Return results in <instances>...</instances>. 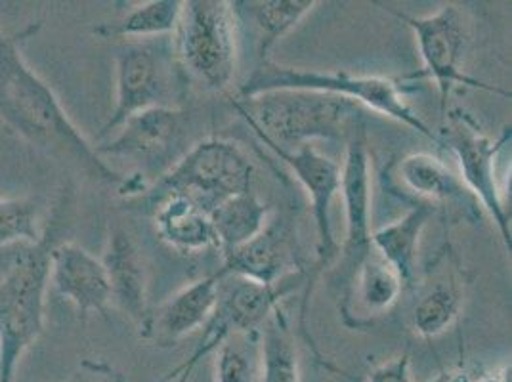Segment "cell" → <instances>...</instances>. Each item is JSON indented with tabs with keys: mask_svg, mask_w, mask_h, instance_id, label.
<instances>
[{
	"mask_svg": "<svg viewBox=\"0 0 512 382\" xmlns=\"http://www.w3.org/2000/svg\"><path fill=\"white\" fill-rule=\"evenodd\" d=\"M39 27L41 23H29L16 35H6L0 29V119L31 146L50 155L69 157L90 176L119 190L125 176L96 153L69 119L52 86L23 58V39H29Z\"/></svg>",
	"mask_w": 512,
	"mask_h": 382,
	"instance_id": "6da1fadb",
	"label": "cell"
},
{
	"mask_svg": "<svg viewBox=\"0 0 512 382\" xmlns=\"http://www.w3.org/2000/svg\"><path fill=\"white\" fill-rule=\"evenodd\" d=\"M274 90H308L339 96L356 106H367L404 127L425 136L432 144L444 146L438 132L423 121V117L407 104L400 81L379 75H356L348 71H321L306 67H289L274 60L258 62L255 71L237 90V100L253 98Z\"/></svg>",
	"mask_w": 512,
	"mask_h": 382,
	"instance_id": "7a4b0ae2",
	"label": "cell"
},
{
	"mask_svg": "<svg viewBox=\"0 0 512 382\" xmlns=\"http://www.w3.org/2000/svg\"><path fill=\"white\" fill-rule=\"evenodd\" d=\"M237 113L258 136L281 149H297L310 140H339L358 106L339 96L308 90H274L235 100Z\"/></svg>",
	"mask_w": 512,
	"mask_h": 382,
	"instance_id": "3957f363",
	"label": "cell"
},
{
	"mask_svg": "<svg viewBox=\"0 0 512 382\" xmlns=\"http://www.w3.org/2000/svg\"><path fill=\"white\" fill-rule=\"evenodd\" d=\"M54 228L14 258L0 279V382H14L23 354L44 331V298L50 283Z\"/></svg>",
	"mask_w": 512,
	"mask_h": 382,
	"instance_id": "277c9868",
	"label": "cell"
},
{
	"mask_svg": "<svg viewBox=\"0 0 512 382\" xmlns=\"http://www.w3.org/2000/svg\"><path fill=\"white\" fill-rule=\"evenodd\" d=\"M234 2L188 0L174 29V54L184 73L207 90H228L237 71Z\"/></svg>",
	"mask_w": 512,
	"mask_h": 382,
	"instance_id": "5b68a950",
	"label": "cell"
},
{
	"mask_svg": "<svg viewBox=\"0 0 512 382\" xmlns=\"http://www.w3.org/2000/svg\"><path fill=\"white\" fill-rule=\"evenodd\" d=\"M442 142L448 146L459 165V178L474 195L482 213L501 235L509 253L512 249L511 209L505 203L497 174V159L511 144V127L503 128L499 138H490L463 109H451L444 117Z\"/></svg>",
	"mask_w": 512,
	"mask_h": 382,
	"instance_id": "8992f818",
	"label": "cell"
},
{
	"mask_svg": "<svg viewBox=\"0 0 512 382\" xmlns=\"http://www.w3.org/2000/svg\"><path fill=\"white\" fill-rule=\"evenodd\" d=\"M255 167L245 151L232 140L207 138L195 144L157 182L159 195L180 193L201 209L214 207L234 195L253 191Z\"/></svg>",
	"mask_w": 512,
	"mask_h": 382,
	"instance_id": "52a82bcc",
	"label": "cell"
},
{
	"mask_svg": "<svg viewBox=\"0 0 512 382\" xmlns=\"http://www.w3.org/2000/svg\"><path fill=\"white\" fill-rule=\"evenodd\" d=\"M381 6L384 12L394 16L396 20L406 23L411 29L419 54L425 65V73L436 83L440 92V106L442 117L448 113V102L457 86L461 88H476V90H488L501 96H511V92L501 90L497 86L486 85L474 77H470L463 69V58L467 50V25L461 10L453 4L442 6L438 12L428 16H411L400 10H392Z\"/></svg>",
	"mask_w": 512,
	"mask_h": 382,
	"instance_id": "ba28073f",
	"label": "cell"
},
{
	"mask_svg": "<svg viewBox=\"0 0 512 382\" xmlns=\"http://www.w3.org/2000/svg\"><path fill=\"white\" fill-rule=\"evenodd\" d=\"M172 54L161 43L134 41L115 56V107L98 140L123 127L132 115L172 106Z\"/></svg>",
	"mask_w": 512,
	"mask_h": 382,
	"instance_id": "9c48e42d",
	"label": "cell"
},
{
	"mask_svg": "<svg viewBox=\"0 0 512 382\" xmlns=\"http://www.w3.org/2000/svg\"><path fill=\"white\" fill-rule=\"evenodd\" d=\"M264 146L274 151L281 163H285L295 178L299 180L300 186L308 193L312 203V216L316 224V255L318 262L316 268L306 277V293L302 298V310H300V327L306 331L304 319H306V306L310 300V291L314 287L316 277L320 276L325 268H329L337 258L341 245L335 239L333 222H331V207L333 199L341 193V165H337L333 159L325 157L318 149L310 144H304L297 149H281L274 146L268 140H260Z\"/></svg>",
	"mask_w": 512,
	"mask_h": 382,
	"instance_id": "30bf717a",
	"label": "cell"
},
{
	"mask_svg": "<svg viewBox=\"0 0 512 382\" xmlns=\"http://www.w3.org/2000/svg\"><path fill=\"white\" fill-rule=\"evenodd\" d=\"M341 195L344 203L346 232L339 251V287L352 276L371 245V155L367 148L365 127L352 132L341 167Z\"/></svg>",
	"mask_w": 512,
	"mask_h": 382,
	"instance_id": "8fae6325",
	"label": "cell"
},
{
	"mask_svg": "<svg viewBox=\"0 0 512 382\" xmlns=\"http://www.w3.org/2000/svg\"><path fill=\"white\" fill-rule=\"evenodd\" d=\"M220 276H237L253 279L258 283H278L285 277L306 272L300 264L297 239L289 220L272 216L266 228L235 249L224 255V264L218 268Z\"/></svg>",
	"mask_w": 512,
	"mask_h": 382,
	"instance_id": "7c38bea8",
	"label": "cell"
},
{
	"mask_svg": "<svg viewBox=\"0 0 512 382\" xmlns=\"http://www.w3.org/2000/svg\"><path fill=\"white\" fill-rule=\"evenodd\" d=\"M390 169L396 186H402V190L415 197V203L428 205L434 211L436 207L451 209L463 218L482 216V207L474 195L442 159L430 153H411L398 159Z\"/></svg>",
	"mask_w": 512,
	"mask_h": 382,
	"instance_id": "4fadbf2b",
	"label": "cell"
},
{
	"mask_svg": "<svg viewBox=\"0 0 512 382\" xmlns=\"http://www.w3.org/2000/svg\"><path fill=\"white\" fill-rule=\"evenodd\" d=\"M404 281L375 249L341 285L342 323L348 329H365L390 312L404 293Z\"/></svg>",
	"mask_w": 512,
	"mask_h": 382,
	"instance_id": "5bb4252c",
	"label": "cell"
},
{
	"mask_svg": "<svg viewBox=\"0 0 512 382\" xmlns=\"http://www.w3.org/2000/svg\"><path fill=\"white\" fill-rule=\"evenodd\" d=\"M222 279L224 276H220V272H214L180 289L157 310L150 312L146 323L140 327L142 339L159 346H172L197 329L207 327L218 306Z\"/></svg>",
	"mask_w": 512,
	"mask_h": 382,
	"instance_id": "9a60e30c",
	"label": "cell"
},
{
	"mask_svg": "<svg viewBox=\"0 0 512 382\" xmlns=\"http://www.w3.org/2000/svg\"><path fill=\"white\" fill-rule=\"evenodd\" d=\"M50 281L60 297L69 300L81 318L106 316L111 289L100 258L77 243H54L50 251Z\"/></svg>",
	"mask_w": 512,
	"mask_h": 382,
	"instance_id": "2e32d148",
	"label": "cell"
},
{
	"mask_svg": "<svg viewBox=\"0 0 512 382\" xmlns=\"http://www.w3.org/2000/svg\"><path fill=\"white\" fill-rule=\"evenodd\" d=\"M306 272L285 277L278 283H258L247 277L234 279L230 287L220 285V298L211 323L226 331H260L281 310V302L299 287H306Z\"/></svg>",
	"mask_w": 512,
	"mask_h": 382,
	"instance_id": "e0dca14e",
	"label": "cell"
},
{
	"mask_svg": "<svg viewBox=\"0 0 512 382\" xmlns=\"http://www.w3.org/2000/svg\"><path fill=\"white\" fill-rule=\"evenodd\" d=\"M106 268L115 302L138 327L150 316L148 308V270L132 235L123 228H113L107 237L106 251L100 258Z\"/></svg>",
	"mask_w": 512,
	"mask_h": 382,
	"instance_id": "ac0fdd59",
	"label": "cell"
},
{
	"mask_svg": "<svg viewBox=\"0 0 512 382\" xmlns=\"http://www.w3.org/2000/svg\"><path fill=\"white\" fill-rule=\"evenodd\" d=\"M182 111L178 107H151L132 115L119 128V134L96 146L100 157H125L132 161H153L163 157L182 128Z\"/></svg>",
	"mask_w": 512,
	"mask_h": 382,
	"instance_id": "d6986e66",
	"label": "cell"
},
{
	"mask_svg": "<svg viewBox=\"0 0 512 382\" xmlns=\"http://www.w3.org/2000/svg\"><path fill=\"white\" fill-rule=\"evenodd\" d=\"M153 220L161 241L178 253H201L209 247L216 249L209 213L186 195H159Z\"/></svg>",
	"mask_w": 512,
	"mask_h": 382,
	"instance_id": "ffe728a7",
	"label": "cell"
},
{
	"mask_svg": "<svg viewBox=\"0 0 512 382\" xmlns=\"http://www.w3.org/2000/svg\"><path fill=\"white\" fill-rule=\"evenodd\" d=\"M434 216V209L421 203H413L402 218L371 234L373 249L402 277L404 287H411L417 270V251L423 230Z\"/></svg>",
	"mask_w": 512,
	"mask_h": 382,
	"instance_id": "44dd1931",
	"label": "cell"
},
{
	"mask_svg": "<svg viewBox=\"0 0 512 382\" xmlns=\"http://www.w3.org/2000/svg\"><path fill=\"white\" fill-rule=\"evenodd\" d=\"M274 209L264 203L255 191H245L218 203L209 213L213 226L216 249L230 255L260 234Z\"/></svg>",
	"mask_w": 512,
	"mask_h": 382,
	"instance_id": "7402d4cb",
	"label": "cell"
},
{
	"mask_svg": "<svg viewBox=\"0 0 512 382\" xmlns=\"http://www.w3.org/2000/svg\"><path fill=\"white\" fill-rule=\"evenodd\" d=\"M234 4L239 18L247 16L255 23L260 62L270 60V50L320 6L318 0H235Z\"/></svg>",
	"mask_w": 512,
	"mask_h": 382,
	"instance_id": "603a6c76",
	"label": "cell"
},
{
	"mask_svg": "<svg viewBox=\"0 0 512 382\" xmlns=\"http://www.w3.org/2000/svg\"><path fill=\"white\" fill-rule=\"evenodd\" d=\"M182 0H150L136 4L117 22L100 23L92 33L100 39H146L171 35L180 20Z\"/></svg>",
	"mask_w": 512,
	"mask_h": 382,
	"instance_id": "cb8c5ba5",
	"label": "cell"
},
{
	"mask_svg": "<svg viewBox=\"0 0 512 382\" xmlns=\"http://www.w3.org/2000/svg\"><path fill=\"white\" fill-rule=\"evenodd\" d=\"M463 300V285L455 277L434 283L413 308V331L421 339L442 337L461 316Z\"/></svg>",
	"mask_w": 512,
	"mask_h": 382,
	"instance_id": "d4e9b609",
	"label": "cell"
},
{
	"mask_svg": "<svg viewBox=\"0 0 512 382\" xmlns=\"http://www.w3.org/2000/svg\"><path fill=\"white\" fill-rule=\"evenodd\" d=\"M258 382H300L299 354L283 310L268 319L266 329L260 331Z\"/></svg>",
	"mask_w": 512,
	"mask_h": 382,
	"instance_id": "484cf974",
	"label": "cell"
},
{
	"mask_svg": "<svg viewBox=\"0 0 512 382\" xmlns=\"http://www.w3.org/2000/svg\"><path fill=\"white\" fill-rule=\"evenodd\" d=\"M260 331H228L222 337L214 348V382H258Z\"/></svg>",
	"mask_w": 512,
	"mask_h": 382,
	"instance_id": "4316f807",
	"label": "cell"
},
{
	"mask_svg": "<svg viewBox=\"0 0 512 382\" xmlns=\"http://www.w3.org/2000/svg\"><path fill=\"white\" fill-rule=\"evenodd\" d=\"M39 230L37 205L25 197H0V247L14 243L35 245L43 239Z\"/></svg>",
	"mask_w": 512,
	"mask_h": 382,
	"instance_id": "83f0119b",
	"label": "cell"
},
{
	"mask_svg": "<svg viewBox=\"0 0 512 382\" xmlns=\"http://www.w3.org/2000/svg\"><path fill=\"white\" fill-rule=\"evenodd\" d=\"M205 329H207V333H205V337H203V342L193 350V354L188 360L182 361V369H180V373L176 375V379L172 382L192 381L193 371H195V367L199 365V361L203 360V358H207L209 354H213L214 348L218 346V342L228 333L226 329H222V327H218V325H214V323H209Z\"/></svg>",
	"mask_w": 512,
	"mask_h": 382,
	"instance_id": "f1b7e54d",
	"label": "cell"
},
{
	"mask_svg": "<svg viewBox=\"0 0 512 382\" xmlns=\"http://www.w3.org/2000/svg\"><path fill=\"white\" fill-rule=\"evenodd\" d=\"M367 382H411L409 377V354L404 352L383 365L375 367Z\"/></svg>",
	"mask_w": 512,
	"mask_h": 382,
	"instance_id": "f546056e",
	"label": "cell"
},
{
	"mask_svg": "<svg viewBox=\"0 0 512 382\" xmlns=\"http://www.w3.org/2000/svg\"><path fill=\"white\" fill-rule=\"evenodd\" d=\"M511 361L501 363L497 367H491L488 371H482L472 382H511Z\"/></svg>",
	"mask_w": 512,
	"mask_h": 382,
	"instance_id": "4dcf8cb0",
	"label": "cell"
},
{
	"mask_svg": "<svg viewBox=\"0 0 512 382\" xmlns=\"http://www.w3.org/2000/svg\"><path fill=\"white\" fill-rule=\"evenodd\" d=\"M427 382H472L469 371L465 367H453V369H444L440 375Z\"/></svg>",
	"mask_w": 512,
	"mask_h": 382,
	"instance_id": "1f68e13d",
	"label": "cell"
},
{
	"mask_svg": "<svg viewBox=\"0 0 512 382\" xmlns=\"http://www.w3.org/2000/svg\"><path fill=\"white\" fill-rule=\"evenodd\" d=\"M180 369H182V363H180V365H176V367H174V369H172V371H169V373H167V375H163V377H161V379H157V381H153V382H172V381H174V379H176V375H178V373H180Z\"/></svg>",
	"mask_w": 512,
	"mask_h": 382,
	"instance_id": "d6a6232c",
	"label": "cell"
}]
</instances>
